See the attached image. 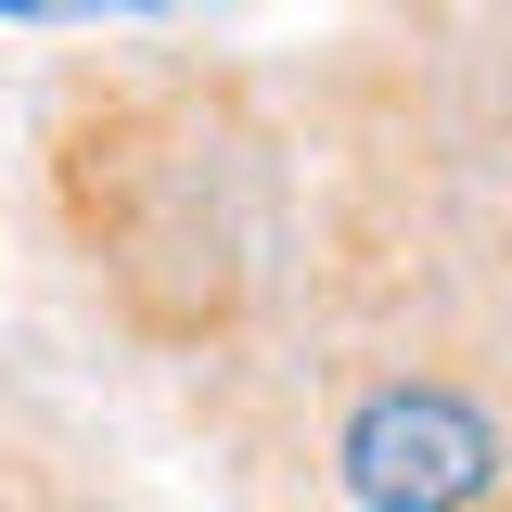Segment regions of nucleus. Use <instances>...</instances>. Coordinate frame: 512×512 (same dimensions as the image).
Returning <instances> with one entry per match:
<instances>
[{"instance_id": "f257e3e1", "label": "nucleus", "mask_w": 512, "mask_h": 512, "mask_svg": "<svg viewBox=\"0 0 512 512\" xmlns=\"http://www.w3.org/2000/svg\"><path fill=\"white\" fill-rule=\"evenodd\" d=\"M154 0H0V26H128Z\"/></svg>"}]
</instances>
